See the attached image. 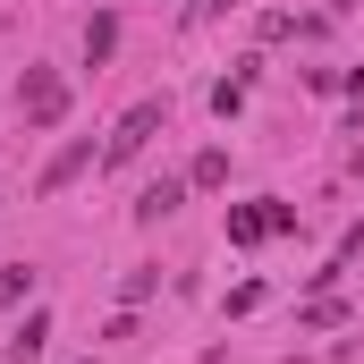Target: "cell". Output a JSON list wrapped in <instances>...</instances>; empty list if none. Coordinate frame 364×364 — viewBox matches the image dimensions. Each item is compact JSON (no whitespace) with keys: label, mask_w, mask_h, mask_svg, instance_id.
Segmentation results:
<instances>
[{"label":"cell","mask_w":364,"mask_h":364,"mask_svg":"<svg viewBox=\"0 0 364 364\" xmlns=\"http://www.w3.org/2000/svg\"><path fill=\"white\" fill-rule=\"evenodd\" d=\"M263 237H279L272 203H237V212H229V246H263Z\"/></svg>","instance_id":"obj_6"},{"label":"cell","mask_w":364,"mask_h":364,"mask_svg":"<svg viewBox=\"0 0 364 364\" xmlns=\"http://www.w3.org/2000/svg\"><path fill=\"white\" fill-rule=\"evenodd\" d=\"M68 364H93V356H68Z\"/></svg>","instance_id":"obj_12"},{"label":"cell","mask_w":364,"mask_h":364,"mask_svg":"<svg viewBox=\"0 0 364 364\" xmlns=\"http://www.w3.org/2000/svg\"><path fill=\"white\" fill-rule=\"evenodd\" d=\"M110 51H119V17L102 9V17H85V60H93V68H102Z\"/></svg>","instance_id":"obj_7"},{"label":"cell","mask_w":364,"mask_h":364,"mask_svg":"<svg viewBox=\"0 0 364 364\" xmlns=\"http://www.w3.org/2000/svg\"><path fill=\"white\" fill-rule=\"evenodd\" d=\"M170 127V93H144V102H127L119 110V127H110V144H102V170H127L153 136Z\"/></svg>","instance_id":"obj_1"},{"label":"cell","mask_w":364,"mask_h":364,"mask_svg":"<svg viewBox=\"0 0 364 364\" xmlns=\"http://www.w3.org/2000/svg\"><path fill=\"white\" fill-rule=\"evenodd\" d=\"M17 110H26V127H60L68 119V77L60 68H26L17 77Z\"/></svg>","instance_id":"obj_2"},{"label":"cell","mask_w":364,"mask_h":364,"mask_svg":"<svg viewBox=\"0 0 364 364\" xmlns=\"http://www.w3.org/2000/svg\"><path fill=\"white\" fill-rule=\"evenodd\" d=\"M220 9H229V0H195V17H220Z\"/></svg>","instance_id":"obj_11"},{"label":"cell","mask_w":364,"mask_h":364,"mask_svg":"<svg viewBox=\"0 0 364 364\" xmlns=\"http://www.w3.org/2000/svg\"><path fill=\"white\" fill-rule=\"evenodd\" d=\"M93 161H102V153H93V136H68V144H60L43 170H34V195H68V186L93 170Z\"/></svg>","instance_id":"obj_3"},{"label":"cell","mask_w":364,"mask_h":364,"mask_svg":"<svg viewBox=\"0 0 364 364\" xmlns=\"http://www.w3.org/2000/svg\"><path fill=\"white\" fill-rule=\"evenodd\" d=\"M339 85H348V93H356V102H364V68H348V77H339Z\"/></svg>","instance_id":"obj_10"},{"label":"cell","mask_w":364,"mask_h":364,"mask_svg":"<svg viewBox=\"0 0 364 364\" xmlns=\"http://www.w3.org/2000/svg\"><path fill=\"white\" fill-rule=\"evenodd\" d=\"M0 356H9V364H43V356H51V314H43V305H26V322L9 331V348H0Z\"/></svg>","instance_id":"obj_4"},{"label":"cell","mask_w":364,"mask_h":364,"mask_svg":"<svg viewBox=\"0 0 364 364\" xmlns=\"http://www.w3.org/2000/svg\"><path fill=\"white\" fill-rule=\"evenodd\" d=\"M186 186H229V153L212 144V153H195V170H186Z\"/></svg>","instance_id":"obj_9"},{"label":"cell","mask_w":364,"mask_h":364,"mask_svg":"<svg viewBox=\"0 0 364 364\" xmlns=\"http://www.w3.org/2000/svg\"><path fill=\"white\" fill-rule=\"evenodd\" d=\"M178 203H186V178H153L144 195H136V220H144V229H161Z\"/></svg>","instance_id":"obj_5"},{"label":"cell","mask_w":364,"mask_h":364,"mask_svg":"<svg viewBox=\"0 0 364 364\" xmlns=\"http://www.w3.org/2000/svg\"><path fill=\"white\" fill-rule=\"evenodd\" d=\"M17 305H34V272H26V263L0 272V314H17Z\"/></svg>","instance_id":"obj_8"}]
</instances>
